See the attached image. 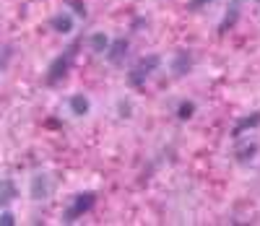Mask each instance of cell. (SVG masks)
I'll return each mask as SVG.
<instances>
[{
	"label": "cell",
	"mask_w": 260,
	"mask_h": 226,
	"mask_svg": "<svg viewBox=\"0 0 260 226\" xmlns=\"http://www.w3.org/2000/svg\"><path fill=\"white\" fill-rule=\"evenodd\" d=\"M76 50H78V42H73L62 55H57V57L50 62V68H47V78H45L50 86L60 83L65 76L71 73V68H73V62H76Z\"/></svg>",
	"instance_id": "6da1fadb"
},
{
	"label": "cell",
	"mask_w": 260,
	"mask_h": 226,
	"mask_svg": "<svg viewBox=\"0 0 260 226\" xmlns=\"http://www.w3.org/2000/svg\"><path fill=\"white\" fill-rule=\"evenodd\" d=\"M159 65H161V57H159V55H146V57H141V60L133 65V71L127 73V83L133 86V88H141V86L146 83V78L154 73Z\"/></svg>",
	"instance_id": "7a4b0ae2"
},
{
	"label": "cell",
	"mask_w": 260,
	"mask_h": 226,
	"mask_svg": "<svg viewBox=\"0 0 260 226\" xmlns=\"http://www.w3.org/2000/svg\"><path fill=\"white\" fill-rule=\"evenodd\" d=\"M94 203H96V192H78V195H73L68 211L62 213V221H65V223L78 221L81 216H86V213L94 208Z\"/></svg>",
	"instance_id": "3957f363"
},
{
	"label": "cell",
	"mask_w": 260,
	"mask_h": 226,
	"mask_svg": "<svg viewBox=\"0 0 260 226\" xmlns=\"http://www.w3.org/2000/svg\"><path fill=\"white\" fill-rule=\"evenodd\" d=\"M50 192H52L50 177L47 174H34L31 177V198L34 200H45V198H50Z\"/></svg>",
	"instance_id": "277c9868"
},
{
	"label": "cell",
	"mask_w": 260,
	"mask_h": 226,
	"mask_svg": "<svg viewBox=\"0 0 260 226\" xmlns=\"http://www.w3.org/2000/svg\"><path fill=\"white\" fill-rule=\"evenodd\" d=\"M127 47H130L127 39H125V37H117L110 47H107V60H110L112 65H120V62L125 60V55H127Z\"/></svg>",
	"instance_id": "5b68a950"
},
{
	"label": "cell",
	"mask_w": 260,
	"mask_h": 226,
	"mask_svg": "<svg viewBox=\"0 0 260 226\" xmlns=\"http://www.w3.org/2000/svg\"><path fill=\"white\" fill-rule=\"evenodd\" d=\"M260 125V112H252L250 117H242V120H237V125L232 127V138H242V135L252 127Z\"/></svg>",
	"instance_id": "8992f818"
},
{
	"label": "cell",
	"mask_w": 260,
	"mask_h": 226,
	"mask_svg": "<svg viewBox=\"0 0 260 226\" xmlns=\"http://www.w3.org/2000/svg\"><path fill=\"white\" fill-rule=\"evenodd\" d=\"M16 198H18V187L13 179H0V208L11 206Z\"/></svg>",
	"instance_id": "52a82bcc"
},
{
	"label": "cell",
	"mask_w": 260,
	"mask_h": 226,
	"mask_svg": "<svg viewBox=\"0 0 260 226\" xmlns=\"http://www.w3.org/2000/svg\"><path fill=\"white\" fill-rule=\"evenodd\" d=\"M50 26H52V31H57V34H71V31H73V16L62 11V13H57V16L50 18Z\"/></svg>",
	"instance_id": "ba28073f"
},
{
	"label": "cell",
	"mask_w": 260,
	"mask_h": 226,
	"mask_svg": "<svg viewBox=\"0 0 260 226\" xmlns=\"http://www.w3.org/2000/svg\"><path fill=\"white\" fill-rule=\"evenodd\" d=\"M190 68H192V55L187 50H180L175 55V60H172V73H175V76H185Z\"/></svg>",
	"instance_id": "9c48e42d"
},
{
	"label": "cell",
	"mask_w": 260,
	"mask_h": 226,
	"mask_svg": "<svg viewBox=\"0 0 260 226\" xmlns=\"http://www.w3.org/2000/svg\"><path fill=\"white\" fill-rule=\"evenodd\" d=\"M89 109H91V104H89V99H86L83 94H73L71 96V112H73L76 117L89 115Z\"/></svg>",
	"instance_id": "30bf717a"
},
{
	"label": "cell",
	"mask_w": 260,
	"mask_h": 226,
	"mask_svg": "<svg viewBox=\"0 0 260 226\" xmlns=\"http://www.w3.org/2000/svg\"><path fill=\"white\" fill-rule=\"evenodd\" d=\"M89 44H91V52L102 55V52H107V47H110V39H107L104 31H94L91 39H89Z\"/></svg>",
	"instance_id": "8fae6325"
},
{
	"label": "cell",
	"mask_w": 260,
	"mask_h": 226,
	"mask_svg": "<svg viewBox=\"0 0 260 226\" xmlns=\"http://www.w3.org/2000/svg\"><path fill=\"white\" fill-rule=\"evenodd\" d=\"M237 16H240V0H234V6L229 8L226 18L221 21V26H219V31H221V34H224V31H226V29H229V26L234 24V21H237Z\"/></svg>",
	"instance_id": "7c38bea8"
},
{
	"label": "cell",
	"mask_w": 260,
	"mask_h": 226,
	"mask_svg": "<svg viewBox=\"0 0 260 226\" xmlns=\"http://www.w3.org/2000/svg\"><path fill=\"white\" fill-rule=\"evenodd\" d=\"M192 115H195V104H192V102H182V104L177 107V117H180V120H190Z\"/></svg>",
	"instance_id": "4fadbf2b"
},
{
	"label": "cell",
	"mask_w": 260,
	"mask_h": 226,
	"mask_svg": "<svg viewBox=\"0 0 260 226\" xmlns=\"http://www.w3.org/2000/svg\"><path fill=\"white\" fill-rule=\"evenodd\" d=\"M255 153H257V146H255V143H250V146H242L240 151H237V156H240V162H247V159H252Z\"/></svg>",
	"instance_id": "5bb4252c"
},
{
	"label": "cell",
	"mask_w": 260,
	"mask_h": 226,
	"mask_svg": "<svg viewBox=\"0 0 260 226\" xmlns=\"http://www.w3.org/2000/svg\"><path fill=\"white\" fill-rule=\"evenodd\" d=\"M211 3V0H187V11H201Z\"/></svg>",
	"instance_id": "9a60e30c"
},
{
	"label": "cell",
	"mask_w": 260,
	"mask_h": 226,
	"mask_svg": "<svg viewBox=\"0 0 260 226\" xmlns=\"http://www.w3.org/2000/svg\"><path fill=\"white\" fill-rule=\"evenodd\" d=\"M0 223H3V226H13V223H16V216L8 213V211H6V213H0Z\"/></svg>",
	"instance_id": "2e32d148"
},
{
	"label": "cell",
	"mask_w": 260,
	"mask_h": 226,
	"mask_svg": "<svg viewBox=\"0 0 260 226\" xmlns=\"http://www.w3.org/2000/svg\"><path fill=\"white\" fill-rule=\"evenodd\" d=\"M71 6L76 8V13H78V16H86V8H83V3H78V0H71Z\"/></svg>",
	"instance_id": "e0dca14e"
}]
</instances>
